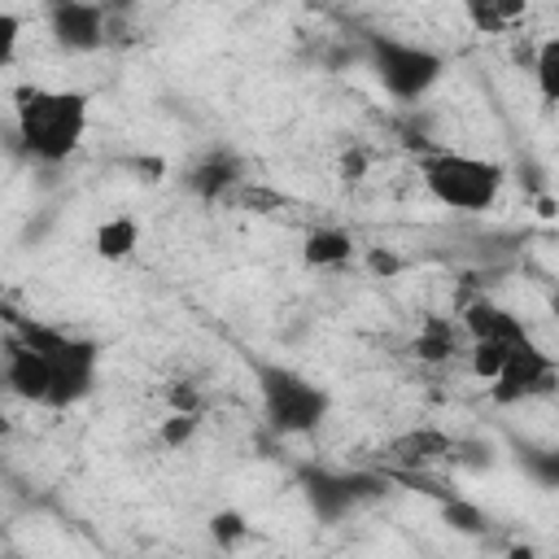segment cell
I'll return each instance as SVG.
<instances>
[{
  "mask_svg": "<svg viewBox=\"0 0 559 559\" xmlns=\"http://www.w3.org/2000/svg\"><path fill=\"white\" fill-rule=\"evenodd\" d=\"M87 92L74 87H44V83H26L13 92V127H17V144L31 162L57 166L66 162L83 135H87Z\"/></svg>",
  "mask_w": 559,
  "mask_h": 559,
  "instance_id": "1",
  "label": "cell"
},
{
  "mask_svg": "<svg viewBox=\"0 0 559 559\" xmlns=\"http://www.w3.org/2000/svg\"><path fill=\"white\" fill-rule=\"evenodd\" d=\"M419 179L428 197L454 214H480L502 192V166L459 148H428L419 153Z\"/></svg>",
  "mask_w": 559,
  "mask_h": 559,
  "instance_id": "2",
  "label": "cell"
},
{
  "mask_svg": "<svg viewBox=\"0 0 559 559\" xmlns=\"http://www.w3.org/2000/svg\"><path fill=\"white\" fill-rule=\"evenodd\" d=\"M13 332L22 341H31L48 371H52V393H48V406H74L92 393L96 384V367H100V349L96 341L87 336H74V332H61V328H48V323H35V319H13Z\"/></svg>",
  "mask_w": 559,
  "mask_h": 559,
  "instance_id": "3",
  "label": "cell"
},
{
  "mask_svg": "<svg viewBox=\"0 0 559 559\" xmlns=\"http://www.w3.org/2000/svg\"><path fill=\"white\" fill-rule=\"evenodd\" d=\"M253 380H258V397H262V415L275 432H314L328 411L332 397L323 384H314L310 376H301L297 367L284 362H253Z\"/></svg>",
  "mask_w": 559,
  "mask_h": 559,
  "instance_id": "4",
  "label": "cell"
},
{
  "mask_svg": "<svg viewBox=\"0 0 559 559\" xmlns=\"http://www.w3.org/2000/svg\"><path fill=\"white\" fill-rule=\"evenodd\" d=\"M367 57H371V70H376L380 87L393 100H419V96H428L437 87L441 70H445V57L441 52H432L424 44L389 39V35H371Z\"/></svg>",
  "mask_w": 559,
  "mask_h": 559,
  "instance_id": "5",
  "label": "cell"
},
{
  "mask_svg": "<svg viewBox=\"0 0 559 559\" xmlns=\"http://www.w3.org/2000/svg\"><path fill=\"white\" fill-rule=\"evenodd\" d=\"M389 489V472H332V467H301V493L323 524H341L345 515L362 511Z\"/></svg>",
  "mask_w": 559,
  "mask_h": 559,
  "instance_id": "6",
  "label": "cell"
},
{
  "mask_svg": "<svg viewBox=\"0 0 559 559\" xmlns=\"http://www.w3.org/2000/svg\"><path fill=\"white\" fill-rule=\"evenodd\" d=\"M555 376H559L555 358H550L546 349H537V345L524 336L520 345L507 349L498 376L489 380V384H493L489 393H493L498 406H515V402H528V397L550 393V389H555Z\"/></svg>",
  "mask_w": 559,
  "mask_h": 559,
  "instance_id": "7",
  "label": "cell"
},
{
  "mask_svg": "<svg viewBox=\"0 0 559 559\" xmlns=\"http://www.w3.org/2000/svg\"><path fill=\"white\" fill-rule=\"evenodd\" d=\"M48 31L66 52H96L109 39V13L100 0H48Z\"/></svg>",
  "mask_w": 559,
  "mask_h": 559,
  "instance_id": "8",
  "label": "cell"
},
{
  "mask_svg": "<svg viewBox=\"0 0 559 559\" xmlns=\"http://www.w3.org/2000/svg\"><path fill=\"white\" fill-rule=\"evenodd\" d=\"M4 384H9L17 397H26V402L48 406V393H52V371H48L44 354H39L31 341H22L17 332L4 341Z\"/></svg>",
  "mask_w": 559,
  "mask_h": 559,
  "instance_id": "9",
  "label": "cell"
},
{
  "mask_svg": "<svg viewBox=\"0 0 559 559\" xmlns=\"http://www.w3.org/2000/svg\"><path fill=\"white\" fill-rule=\"evenodd\" d=\"M459 323H463L467 341H502V345H515V341H524V336H528L524 319H520V314H511L507 306L489 301V297L467 301V306H463V314H459Z\"/></svg>",
  "mask_w": 559,
  "mask_h": 559,
  "instance_id": "10",
  "label": "cell"
},
{
  "mask_svg": "<svg viewBox=\"0 0 559 559\" xmlns=\"http://www.w3.org/2000/svg\"><path fill=\"white\" fill-rule=\"evenodd\" d=\"M450 450H454V437H445L441 428H411L389 441V463H393V472H424L428 463H437Z\"/></svg>",
  "mask_w": 559,
  "mask_h": 559,
  "instance_id": "11",
  "label": "cell"
},
{
  "mask_svg": "<svg viewBox=\"0 0 559 559\" xmlns=\"http://www.w3.org/2000/svg\"><path fill=\"white\" fill-rule=\"evenodd\" d=\"M463 341H467V332H463L459 319H450V314H428V319L419 323V332L411 336V354H415L419 362H450V358L463 349Z\"/></svg>",
  "mask_w": 559,
  "mask_h": 559,
  "instance_id": "12",
  "label": "cell"
},
{
  "mask_svg": "<svg viewBox=\"0 0 559 559\" xmlns=\"http://www.w3.org/2000/svg\"><path fill=\"white\" fill-rule=\"evenodd\" d=\"M183 183L201 197V201H218L240 183V162L231 153H205L183 170Z\"/></svg>",
  "mask_w": 559,
  "mask_h": 559,
  "instance_id": "13",
  "label": "cell"
},
{
  "mask_svg": "<svg viewBox=\"0 0 559 559\" xmlns=\"http://www.w3.org/2000/svg\"><path fill=\"white\" fill-rule=\"evenodd\" d=\"M349 258H354V240L341 227H314L306 236V245H301V262L306 266H345Z\"/></svg>",
  "mask_w": 559,
  "mask_h": 559,
  "instance_id": "14",
  "label": "cell"
},
{
  "mask_svg": "<svg viewBox=\"0 0 559 559\" xmlns=\"http://www.w3.org/2000/svg\"><path fill=\"white\" fill-rule=\"evenodd\" d=\"M135 245H140V223L131 214H114V218H105L96 227V253L105 262H122Z\"/></svg>",
  "mask_w": 559,
  "mask_h": 559,
  "instance_id": "15",
  "label": "cell"
},
{
  "mask_svg": "<svg viewBox=\"0 0 559 559\" xmlns=\"http://www.w3.org/2000/svg\"><path fill=\"white\" fill-rule=\"evenodd\" d=\"M528 9V0H467V17L476 31H507L511 22H520Z\"/></svg>",
  "mask_w": 559,
  "mask_h": 559,
  "instance_id": "16",
  "label": "cell"
},
{
  "mask_svg": "<svg viewBox=\"0 0 559 559\" xmlns=\"http://www.w3.org/2000/svg\"><path fill=\"white\" fill-rule=\"evenodd\" d=\"M537 87L546 105L559 100V39H542L537 48Z\"/></svg>",
  "mask_w": 559,
  "mask_h": 559,
  "instance_id": "17",
  "label": "cell"
},
{
  "mask_svg": "<svg viewBox=\"0 0 559 559\" xmlns=\"http://www.w3.org/2000/svg\"><path fill=\"white\" fill-rule=\"evenodd\" d=\"M210 537H214L218 550H236V546L249 537V520H245L240 511H218V515L210 520Z\"/></svg>",
  "mask_w": 559,
  "mask_h": 559,
  "instance_id": "18",
  "label": "cell"
},
{
  "mask_svg": "<svg viewBox=\"0 0 559 559\" xmlns=\"http://www.w3.org/2000/svg\"><path fill=\"white\" fill-rule=\"evenodd\" d=\"M515 345H520V341H515ZM507 349H511V345H502V341H472V371H476L480 380H493L498 367H502V358H507Z\"/></svg>",
  "mask_w": 559,
  "mask_h": 559,
  "instance_id": "19",
  "label": "cell"
},
{
  "mask_svg": "<svg viewBox=\"0 0 559 559\" xmlns=\"http://www.w3.org/2000/svg\"><path fill=\"white\" fill-rule=\"evenodd\" d=\"M441 515L459 528V533H480L485 528V515H480V507H472V502H463L459 493H450L445 502H441Z\"/></svg>",
  "mask_w": 559,
  "mask_h": 559,
  "instance_id": "20",
  "label": "cell"
},
{
  "mask_svg": "<svg viewBox=\"0 0 559 559\" xmlns=\"http://www.w3.org/2000/svg\"><path fill=\"white\" fill-rule=\"evenodd\" d=\"M197 424H201V419H197V411H170V415L162 419V441L179 450V445H188V441H192Z\"/></svg>",
  "mask_w": 559,
  "mask_h": 559,
  "instance_id": "21",
  "label": "cell"
},
{
  "mask_svg": "<svg viewBox=\"0 0 559 559\" xmlns=\"http://www.w3.org/2000/svg\"><path fill=\"white\" fill-rule=\"evenodd\" d=\"M17 44H22V17H17V13H9V9H0V70H4V66H13Z\"/></svg>",
  "mask_w": 559,
  "mask_h": 559,
  "instance_id": "22",
  "label": "cell"
},
{
  "mask_svg": "<svg viewBox=\"0 0 559 559\" xmlns=\"http://www.w3.org/2000/svg\"><path fill=\"white\" fill-rule=\"evenodd\" d=\"M367 266H371L376 275H397V271H402V258L389 253V249H371V253H367Z\"/></svg>",
  "mask_w": 559,
  "mask_h": 559,
  "instance_id": "23",
  "label": "cell"
},
{
  "mask_svg": "<svg viewBox=\"0 0 559 559\" xmlns=\"http://www.w3.org/2000/svg\"><path fill=\"white\" fill-rule=\"evenodd\" d=\"M166 397H170V406H175V411H197V393H192V389H183V384H170V389H166Z\"/></svg>",
  "mask_w": 559,
  "mask_h": 559,
  "instance_id": "24",
  "label": "cell"
},
{
  "mask_svg": "<svg viewBox=\"0 0 559 559\" xmlns=\"http://www.w3.org/2000/svg\"><path fill=\"white\" fill-rule=\"evenodd\" d=\"M341 170H345V179H362V170H367V157H362V153H345Z\"/></svg>",
  "mask_w": 559,
  "mask_h": 559,
  "instance_id": "25",
  "label": "cell"
},
{
  "mask_svg": "<svg viewBox=\"0 0 559 559\" xmlns=\"http://www.w3.org/2000/svg\"><path fill=\"white\" fill-rule=\"evenodd\" d=\"M4 432H9V415H4V406H0V441H4Z\"/></svg>",
  "mask_w": 559,
  "mask_h": 559,
  "instance_id": "26",
  "label": "cell"
}]
</instances>
